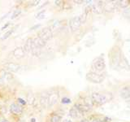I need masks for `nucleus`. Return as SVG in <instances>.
<instances>
[{
    "label": "nucleus",
    "instance_id": "f257e3e1",
    "mask_svg": "<svg viewBox=\"0 0 130 122\" xmlns=\"http://www.w3.org/2000/svg\"><path fill=\"white\" fill-rule=\"evenodd\" d=\"M85 79L93 84H101L105 80V74L101 72H95L90 71L86 73Z\"/></svg>",
    "mask_w": 130,
    "mask_h": 122
},
{
    "label": "nucleus",
    "instance_id": "f03ea898",
    "mask_svg": "<svg viewBox=\"0 0 130 122\" xmlns=\"http://www.w3.org/2000/svg\"><path fill=\"white\" fill-rule=\"evenodd\" d=\"M91 68L93 69V72H103L106 68L105 59L102 55L97 57L93 60Z\"/></svg>",
    "mask_w": 130,
    "mask_h": 122
},
{
    "label": "nucleus",
    "instance_id": "7ed1b4c3",
    "mask_svg": "<svg viewBox=\"0 0 130 122\" xmlns=\"http://www.w3.org/2000/svg\"><path fill=\"white\" fill-rule=\"evenodd\" d=\"M53 36H54V34H53L52 28L51 26H47V27L42 28V29H40L38 32V34H37V37L42 38V40L46 41V42H48V41L52 39Z\"/></svg>",
    "mask_w": 130,
    "mask_h": 122
},
{
    "label": "nucleus",
    "instance_id": "20e7f679",
    "mask_svg": "<svg viewBox=\"0 0 130 122\" xmlns=\"http://www.w3.org/2000/svg\"><path fill=\"white\" fill-rule=\"evenodd\" d=\"M91 101L93 103H94L96 105H103L107 102V99L106 96L104 95L101 93H98V92H94L91 95Z\"/></svg>",
    "mask_w": 130,
    "mask_h": 122
},
{
    "label": "nucleus",
    "instance_id": "39448f33",
    "mask_svg": "<svg viewBox=\"0 0 130 122\" xmlns=\"http://www.w3.org/2000/svg\"><path fill=\"white\" fill-rule=\"evenodd\" d=\"M81 20L80 19V16H74V17H72L68 21V25L70 28V30L73 33L77 31L81 26Z\"/></svg>",
    "mask_w": 130,
    "mask_h": 122
},
{
    "label": "nucleus",
    "instance_id": "423d86ee",
    "mask_svg": "<svg viewBox=\"0 0 130 122\" xmlns=\"http://www.w3.org/2000/svg\"><path fill=\"white\" fill-rule=\"evenodd\" d=\"M21 65L18 63H15V62H11V61H9V62H6L5 64H3V69L10 72H18L20 69H21Z\"/></svg>",
    "mask_w": 130,
    "mask_h": 122
},
{
    "label": "nucleus",
    "instance_id": "0eeeda50",
    "mask_svg": "<svg viewBox=\"0 0 130 122\" xmlns=\"http://www.w3.org/2000/svg\"><path fill=\"white\" fill-rule=\"evenodd\" d=\"M9 110H10L11 113L13 114V115L20 116L24 112V108H23V106L19 104L18 103H12L10 105Z\"/></svg>",
    "mask_w": 130,
    "mask_h": 122
},
{
    "label": "nucleus",
    "instance_id": "6e6552de",
    "mask_svg": "<svg viewBox=\"0 0 130 122\" xmlns=\"http://www.w3.org/2000/svg\"><path fill=\"white\" fill-rule=\"evenodd\" d=\"M11 54H12V56L16 59H23L26 56V52L24 51L23 47H21L15 48L14 50L11 51Z\"/></svg>",
    "mask_w": 130,
    "mask_h": 122
},
{
    "label": "nucleus",
    "instance_id": "1a4fd4ad",
    "mask_svg": "<svg viewBox=\"0 0 130 122\" xmlns=\"http://www.w3.org/2000/svg\"><path fill=\"white\" fill-rule=\"evenodd\" d=\"M73 107H75L76 109L79 112L80 115H84L85 113L89 112L91 110V107L85 103H76Z\"/></svg>",
    "mask_w": 130,
    "mask_h": 122
},
{
    "label": "nucleus",
    "instance_id": "9d476101",
    "mask_svg": "<svg viewBox=\"0 0 130 122\" xmlns=\"http://www.w3.org/2000/svg\"><path fill=\"white\" fill-rule=\"evenodd\" d=\"M59 95L55 91H53L51 93H49L48 97V108H52L53 106H55L57 102L59 100Z\"/></svg>",
    "mask_w": 130,
    "mask_h": 122
},
{
    "label": "nucleus",
    "instance_id": "9b49d317",
    "mask_svg": "<svg viewBox=\"0 0 130 122\" xmlns=\"http://www.w3.org/2000/svg\"><path fill=\"white\" fill-rule=\"evenodd\" d=\"M91 11L96 14H101L103 12V2L97 1L94 3L90 4Z\"/></svg>",
    "mask_w": 130,
    "mask_h": 122
},
{
    "label": "nucleus",
    "instance_id": "f8f14e48",
    "mask_svg": "<svg viewBox=\"0 0 130 122\" xmlns=\"http://www.w3.org/2000/svg\"><path fill=\"white\" fill-rule=\"evenodd\" d=\"M48 97L49 93L47 91H44L40 95L39 103L43 109H46L48 108Z\"/></svg>",
    "mask_w": 130,
    "mask_h": 122
},
{
    "label": "nucleus",
    "instance_id": "ddd939ff",
    "mask_svg": "<svg viewBox=\"0 0 130 122\" xmlns=\"http://www.w3.org/2000/svg\"><path fill=\"white\" fill-rule=\"evenodd\" d=\"M14 75L12 74L11 72H8L3 68L0 69V78H1L3 81H11L14 79Z\"/></svg>",
    "mask_w": 130,
    "mask_h": 122
},
{
    "label": "nucleus",
    "instance_id": "4468645a",
    "mask_svg": "<svg viewBox=\"0 0 130 122\" xmlns=\"http://www.w3.org/2000/svg\"><path fill=\"white\" fill-rule=\"evenodd\" d=\"M120 96L123 99H124L126 102L130 103V86H124L121 89L120 92Z\"/></svg>",
    "mask_w": 130,
    "mask_h": 122
},
{
    "label": "nucleus",
    "instance_id": "2eb2a0df",
    "mask_svg": "<svg viewBox=\"0 0 130 122\" xmlns=\"http://www.w3.org/2000/svg\"><path fill=\"white\" fill-rule=\"evenodd\" d=\"M32 42H34V47H38L39 49H42L46 46L47 42L42 40V38H38V37H35V38H32Z\"/></svg>",
    "mask_w": 130,
    "mask_h": 122
},
{
    "label": "nucleus",
    "instance_id": "dca6fc26",
    "mask_svg": "<svg viewBox=\"0 0 130 122\" xmlns=\"http://www.w3.org/2000/svg\"><path fill=\"white\" fill-rule=\"evenodd\" d=\"M117 5V2H113V1H108L105 2L103 3V11H112L113 10L116 9V6Z\"/></svg>",
    "mask_w": 130,
    "mask_h": 122
},
{
    "label": "nucleus",
    "instance_id": "f3484780",
    "mask_svg": "<svg viewBox=\"0 0 130 122\" xmlns=\"http://www.w3.org/2000/svg\"><path fill=\"white\" fill-rule=\"evenodd\" d=\"M32 45H34V42H32V38H28L25 41V42L24 44V47L23 49L24 50V51L27 53H30L31 50H32Z\"/></svg>",
    "mask_w": 130,
    "mask_h": 122
},
{
    "label": "nucleus",
    "instance_id": "a211bd4d",
    "mask_svg": "<svg viewBox=\"0 0 130 122\" xmlns=\"http://www.w3.org/2000/svg\"><path fill=\"white\" fill-rule=\"evenodd\" d=\"M62 116L58 113H52L49 118V122H61Z\"/></svg>",
    "mask_w": 130,
    "mask_h": 122
},
{
    "label": "nucleus",
    "instance_id": "6ab92c4d",
    "mask_svg": "<svg viewBox=\"0 0 130 122\" xmlns=\"http://www.w3.org/2000/svg\"><path fill=\"white\" fill-rule=\"evenodd\" d=\"M68 115H69V116H70V117H72V119H77V118H78L80 116V114L76 109L75 107H72V108H70V110H69Z\"/></svg>",
    "mask_w": 130,
    "mask_h": 122
},
{
    "label": "nucleus",
    "instance_id": "aec40b11",
    "mask_svg": "<svg viewBox=\"0 0 130 122\" xmlns=\"http://www.w3.org/2000/svg\"><path fill=\"white\" fill-rule=\"evenodd\" d=\"M31 54L34 56L38 57L41 55V54H42V49H39L38 47H34V45H32V47L31 50Z\"/></svg>",
    "mask_w": 130,
    "mask_h": 122
},
{
    "label": "nucleus",
    "instance_id": "412c9836",
    "mask_svg": "<svg viewBox=\"0 0 130 122\" xmlns=\"http://www.w3.org/2000/svg\"><path fill=\"white\" fill-rule=\"evenodd\" d=\"M21 9H20V8H17V9H15L13 11V12L11 13V16H10V19L11 20H15V18H17L18 16H20V14H21Z\"/></svg>",
    "mask_w": 130,
    "mask_h": 122
},
{
    "label": "nucleus",
    "instance_id": "4be33fe9",
    "mask_svg": "<svg viewBox=\"0 0 130 122\" xmlns=\"http://www.w3.org/2000/svg\"><path fill=\"white\" fill-rule=\"evenodd\" d=\"M130 1L128 0H121V1H117V5H119L122 8H126L129 6Z\"/></svg>",
    "mask_w": 130,
    "mask_h": 122
},
{
    "label": "nucleus",
    "instance_id": "5701e85b",
    "mask_svg": "<svg viewBox=\"0 0 130 122\" xmlns=\"http://www.w3.org/2000/svg\"><path fill=\"white\" fill-rule=\"evenodd\" d=\"M15 30V28H11V29L7 31V32L5 33V34H3V36L1 38V40H2V41H4V40L7 39L8 38H9L10 36H11V34H13Z\"/></svg>",
    "mask_w": 130,
    "mask_h": 122
},
{
    "label": "nucleus",
    "instance_id": "b1692460",
    "mask_svg": "<svg viewBox=\"0 0 130 122\" xmlns=\"http://www.w3.org/2000/svg\"><path fill=\"white\" fill-rule=\"evenodd\" d=\"M60 102H61V103H63V104H69L72 103V100L68 97H63L62 99H61Z\"/></svg>",
    "mask_w": 130,
    "mask_h": 122
},
{
    "label": "nucleus",
    "instance_id": "393cba45",
    "mask_svg": "<svg viewBox=\"0 0 130 122\" xmlns=\"http://www.w3.org/2000/svg\"><path fill=\"white\" fill-rule=\"evenodd\" d=\"M42 27V24H36L34 25H32L30 28H29V31H34L36 29H39V28Z\"/></svg>",
    "mask_w": 130,
    "mask_h": 122
},
{
    "label": "nucleus",
    "instance_id": "a878e982",
    "mask_svg": "<svg viewBox=\"0 0 130 122\" xmlns=\"http://www.w3.org/2000/svg\"><path fill=\"white\" fill-rule=\"evenodd\" d=\"M17 102H18V103L20 104L21 106H24V105L27 104L26 100H24V99H22V98H18V99H17Z\"/></svg>",
    "mask_w": 130,
    "mask_h": 122
},
{
    "label": "nucleus",
    "instance_id": "bb28decb",
    "mask_svg": "<svg viewBox=\"0 0 130 122\" xmlns=\"http://www.w3.org/2000/svg\"><path fill=\"white\" fill-rule=\"evenodd\" d=\"M41 1H32L28 3V7H35V6H38V4L40 3Z\"/></svg>",
    "mask_w": 130,
    "mask_h": 122
},
{
    "label": "nucleus",
    "instance_id": "cd10ccee",
    "mask_svg": "<svg viewBox=\"0 0 130 122\" xmlns=\"http://www.w3.org/2000/svg\"><path fill=\"white\" fill-rule=\"evenodd\" d=\"M124 15L125 16V17L127 18H130V7L126 8L124 11Z\"/></svg>",
    "mask_w": 130,
    "mask_h": 122
},
{
    "label": "nucleus",
    "instance_id": "c85d7f7f",
    "mask_svg": "<svg viewBox=\"0 0 130 122\" xmlns=\"http://www.w3.org/2000/svg\"><path fill=\"white\" fill-rule=\"evenodd\" d=\"M55 3V4L56 6H58V7H60V6H63V3H64V2L63 1H62V0H55V1L54 2Z\"/></svg>",
    "mask_w": 130,
    "mask_h": 122
},
{
    "label": "nucleus",
    "instance_id": "c756f323",
    "mask_svg": "<svg viewBox=\"0 0 130 122\" xmlns=\"http://www.w3.org/2000/svg\"><path fill=\"white\" fill-rule=\"evenodd\" d=\"M10 24H11V23H10V22H7V23H5V24H3V26L1 28V31H3V30L7 29V28L10 26Z\"/></svg>",
    "mask_w": 130,
    "mask_h": 122
},
{
    "label": "nucleus",
    "instance_id": "7c9ffc66",
    "mask_svg": "<svg viewBox=\"0 0 130 122\" xmlns=\"http://www.w3.org/2000/svg\"><path fill=\"white\" fill-rule=\"evenodd\" d=\"M49 3H50V2H49V1L46 2V3H45L44 4H42V6H40V7H39L38 8V10H41V9H42V8H43L44 7H46V5H48V4H49Z\"/></svg>",
    "mask_w": 130,
    "mask_h": 122
},
{
    "label": "nucleus",
    "instance_id": "2f4dec72",
    "mask_svg": "<svg viewBox=\"0 0 130 122\" xmlns=\"http://www.w3.org/2000/svg\"><path fill=\"white\" fill-rule=\"evenodd\" d=\"M45 12H46V10H42V11H40L38 14L36 15V17H38V16H41V15H43V14H45Z\"/></svg>",
    "mask_w": 130,
    "mask_h": 122
},
{
    "label": "nucleus",
    "instance_id": "473e14b6",
    "mask_svg": "<svg viewBox=\"0 0 130 122\" xmlns=\"http://www.w3.org/2000/svg\"><path fill=\"white\" fill-rule=\"evenodd\" d=\"M44 18H45V14L41 15V16H38V17H36V19H38V20H43Z\"/></svg>",
    "mask_w": 130,
    "mask_h": 122
},
{
    "label": "nucleus",
    "instance_id": "72a5a7b5",
    "mask_svg": "<svg viewBox=\"0 0 130 122\" xmlns=\"http://www.w3.org/2000/svg\"><path fill=\"white\" fill-rule=\"evenodd\" d=\"M11 13V11H9V12H7V13L6 14V15H4L3 16V17L1 18V20H4V19H5V18H7V16H8V15H9Z\"/></svg>",
    "mask_w": 130,
    "mask_h": 122
},
{
    "label": "nucleus",
    "instance_id": "f704fd0d",
    "mask_svg": "<svg viewBox=\"0 0 130 122\" xmlns=\"http://www.w3.org/2000/svg\"><path fill=\"white\" fill-rule=\"evenodd\" d=\"M0 122H10V121L5 119V118H1V119H0Z\"/></svg>",
    "mask_w": 130,
    "mask_h": 122
},
{
    "label": "nucleus",
    "instance_id": "c9c22d12",
    "mask_svg": "<svg viewBox=\"0 0 130 122\" xmlns=\"http://www.w3.org/2000/svg\"><path fill=\"white\" fill-rule=\"evenodd\" d=\"M79 122H89V119H82V120H80Z\"/></svg>",
    "mask_w": 130,
    "mask_h": 122
},
{
    "label": "nucleus",
    "instance_id": "e433bc0d",
    "mask_svg": "<svg viewBox=\"0 0 130 122\" xmlns=\"http://www.w3.org/2000/svg\"><path fill=\"white\" fill-rule=\"evenodd\" d=\"M74 3H77V4H80V3H85V1H74Z\"/></svg>",
    "mask_w": 130,
    "mask_h": 122
},
{
    "label": "nucleus",
    "instance_id": "4c0bfd02",
    "mask_svg": "<svg viewBox=\"0 0 130 122\" xmlns=\"http://www.w3.org/2000/svg\"><path fill=\"white\" fill-rule=\"evenodd\" d=\"M30 122H36V118H34V117L31 118V119H30Z\"/></svg>",
    "mask_w": 130,
    "mask_h": 122
},
{
    "label": "nucleus",
    "instance_id": "58836bf2",
    "mask_svg": "<svg viewBox=\"0 0 130 122\" xmlns=\"http://www.w3.org/2000/svg\"><path fill=\"white\" fill-rule=\"evenodd\" d=\"M3 81L0 78V85H3Z\"/></svg>",
    "mask_w": 130,
    "mask_h": 122
},
{
    "label": "nucleus",
    "instance_id": "ea45409f",
    "mask_svg": "<svg viewBox=\"0 0 130 122\" xmlns=\"http://www.w3.org/2000/svg\"><path fill=\"white\" fill-rule=\"evenodd\" d=\"M67 122H72V121L70 120H67Z\"/></svg>",
    "mask_w": 130,
    "mask_h": 122
},
{
    "label": "nucleus",
    "instance_id": "a19ab883",
    "mask_svg": "<svg viewBox=\"0 0 130 122\" xmlns=\"http://www.w3.org/2000/svg\"><path fill=\"white\" fill-rule=\"evenodd\" d=\"M0 35H1V34H0Z\"/></svg>",
    "mask_w": 130,
    "mask_h": 122
}]
</instances>
